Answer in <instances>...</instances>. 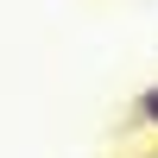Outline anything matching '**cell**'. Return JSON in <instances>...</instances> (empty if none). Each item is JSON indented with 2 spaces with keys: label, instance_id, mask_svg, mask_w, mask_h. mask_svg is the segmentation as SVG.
<instances>
[{
  "label": "cell",
  "instance_id": "6da1fadb",
  "mask_svg": "<svg viewBox=\"0 0 158 158\" xmlns=\"http://www.w3.org/2000/svg\"><path fill=\"white\" fill-rule=\"evenodd\" d=\"M133 114H139V127H152V133H158V82H146V89L133 95Z\"/></svg>",
  "mask_w": 158,
  "mask_h": 158
},
{
  "label": "cell",
  "instance_id": "7a4b0ae2",
  "mask_svg": "<svg viewBox=\"0 0 158 158\" xmlns=\"http://www.w3.org/2000/svg\"><path fill=\"white\" fill-rule=\"evenodd\" d=\"M139 158H158V152H139Z\"/></svg>",
  "mask_w": 158,
  "mask_h": 158
}]
</instances>
